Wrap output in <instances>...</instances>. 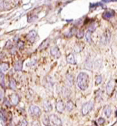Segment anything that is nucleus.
I'll list each match as a JSON object with an SVG mask.
<instances>
[{
  "label": "nucleus",
  "mask_w": 117,
  "mask_h": 126,
  "mask_svg": "<svg viewBox=\"0 0 117 126\" xmlns=\"http://www.w3.org/2000/svg\"><path fill=\"white\" fill-rule=\"evenodd\" d=\"M77 84L80 89L86 90L89 86V76L85 73H80L77 78Z\"/></svg>",
  "instance_id": "obj_1"
},
{
  "label": "nucleus",
  "mask_w": 117,
  "mask_h": 126,
  "mask_svg": "<svg viewBox=\"0 0 117 126\" xmlns=\"http://www.w3.org/2000/svg\"><path fill=\"white\" fill-rule=\"evenodd\" d=\"M94 107V103L93 101H89L86 104H84L82 107V110H81V112H82V114H83V116H86L87 114L93 109Z\"/></svg>",
  "instance_id": "obj_2"
},
{
  "label": "nucleus",
  "mask_w": 117,
  "mask_h": 126,
  "mask_svg": "<svg viewBox=\"0 0 117 126\" xmlns=\"http://www.w3.org/2000/svg\"><path fill=\"white\" fill-rule=\"evenodd\" d=\"M29 112L31 114V116H35V117L40 116L41 114V109L38 107L35 106V105H32V106H30V107L29 109Z\"/></svg>",
  "instance_id": "obj_3"
},
{
  "label": "nucleus",
  "mask_w": 117,
  "mask_h": 126,
  "mask_svg": "<svg viewBox=\"0 0 117 126\" xmlns=\"http://www.w3.org/2000/svg\"><path fill=\"white\" fill-rule=\"evenodd\" d=\"M50 119L51 121V122L55 125L56 126H62V120L58 118L56 115L55 114H51L50 115Z\"/></svg>",
  "instance_id": "obj_4"
},
{
  "label": "nucleus",
  "mask_w": 117,
  "mask_h": 126,
  "mask_svg": "<svg viewBox=\"0 0 117 126\" xmlns=\"http://www.w3.org/2000/svg\"><path fill=\"white\" fill-rule=\"evenodd\" d=\"M115 85H116V82H115L114 80L113 79L110 80L109 82L107 85V87H106V91H107V94L108 95H110L113 93L114 88H115Z\"/></svg>",
  "instance_id": "obj_5"
},
{
  "label": "nucleus",
  "mask_w": 117,
  "mask_h": 126,
  "mask_svg": "<svg viewBox=\"0 0 117 126\" xmlns=\"http://www.w3.org/2000/svg\"><path fill=\"white\" fill-rule=\"evenodd\" d=\"M110 32H109L108 30H106L105 32L103 34V36H101V42L103 45H106L110 42Z\"/></svg>",
  "instance_id": "obj_6"
},
{
  "label": "nucleus",
  "mask_w": 117,
  "mask_h": 126,
  "mask_svg": "<svg viewBox=\"0 0 117 126\" xmlns=\"http://www.w3.org/2000/svg\"><path fill=\"white\" fill-rule=\"evenodd\" d=\"M38 33L35 30H32L30 31L26 36V39L30 42H34L35 40L36 37H37Z\"/></svg>",
  "instance_id": "obj_7"
},
{
  "label": "nucleus",
  "mask_w": 117,
  "mask_h": 126,
  "mask_svg": "<svg viewBox=\"0 0 117 126\" xmlns=\"http://www.w3.org/2000/svg\"><path fill=\"white\" fill-rule=\"evenodd\" d=\"M65 109V105L63 103V101L58 100L56 104V110H57V112H58L59 113H62L64 112Z\"/></svg>",
  "instance_id": "obj_8"
},
{
  "label": "nucleus",
  "mask_w": 117,
  "mask_h": 126,
  "mask_svg": "<svg viewBox=\"0 0 117 126\" xmlns=\"http://www.w3.org/2000/svg\"><path fill=\"white\" fill-rule=\"evenodd\" d=\"M10 101L11 103V104L16 106L19 104V101H20V97L17 94H13L10 96Z\"/></svg>",
  "instance_id": "obj_9"
},
{
  "label": "nucleus",
  "mask_w": 117,
  "mask_h": 126,
  "mask_svg": "<svg viewBox=\"0 0 117 126\" xmlns=\"http://www.w3.org/2000/svg\"><path fill=\"white\" fill-rule=\"evenodd\" d=\"M43 107H44V110L45 112H50L52 110H53V107H52V104L49 101V100H45L43 104Z\"/></svg>",
  "instance_id": "obj_10"
},
{
  "label": "nucleus",
  "mask_w": 117,
  "mask_h": 126,
  "mask_svg": "<svg viewBox=\"0 0 117 126\" xmlns=\"http://www.w3.org/2000/svg\"><path fill=\"white\" fill-rule=\"evenodd\" d=\"M50 54L52 56H53L54 58H58L60 57V51H59V49H58V47L55 46V47H53L50 50Z\"/></svg>",
  "instance_id": "obj_11"
},
{
  "label": "nucleus",
  "mask_w": 117,
  "mask_h": 126,
  "mask_svg": "<svg viewBox=\"0 0 117 126\" xmlns=\"http://www.w3.org/2000/svg\"><path fill=\"white\" fill-rule=\"evenodd\" d=\"M115 15V12L113 11V10H108V11H104V14H103V17L104 19H110L113 17H114Z\"/></svg>",
  "instance_id": "obj_12"
},
{
  "label": "nucleus",
  "mask_w": 117,
  "mask_h": 126,
  "mask_svg": "<svg viewBox=\"0 0 117 126\" xmlns=\"http://www.w3.org/2000/svg\"><path fill=\"white\" fill-rule=\"evenodd\" d=\"M66 61L68 63H71V64H75L76 63V59H75V57L73 54H69L67 56Z\"/></svg>",
  "instance_id": "obj_13"
},
{
  "label": "nucleus",
  "mask_w": 117,
  "mask_h": 126,
  "mask_svg": "<svg viewBox=\"0 0 117 126\" xmlns=\"http://www.w3.org/2000/svg\"><path fill=\"white\" fill-rule=\"evenodd\" d=\"M14 67L15 71H21L23 69V61H17L14 63Z\"/></svg>",
  "instance_id": "obj_14"
},
{
  "label": "nucleus",
  "mask_w": 117,
  "mask_h": 126,
  "mask_svg": "<svg viewBox=\"0 0 117 126\" xmlns=\"http://www.w3.org/2000/svg\"><path fill=\"white\" fill-rule=\"evenodd\" d=\"M104 112L105 114V116H106L107 118H109L111 116V113H112L111 107L110 106H105V107L104 109Z\"/></svg>",
  "instance_id": "obj_15"
},
{
  "label": "nucleus",
  "mask_w": 117,
  "mask_h": 126,
  "mask_svg": "<svg viewBox=\"0 0 117 126\" xmlns=\"http://www.w3.org/2000/svg\"><path fill=\"white\" fill-rule=\"evenodd\" d=\"M74 107V103L71 101V100H68L67 103H66V105H65V108L66 110L68 111V112H71Z\"/></svg>",
  "instance_id": "obj_16"
},
{
  "label": "nucleus",
  "mask_w": 117,
  "mask_h": 126,
  "mask_svg": "<svg viewBox=\"0 0 117 126\" xmlns=\"http://www.w3.org/2000/svg\"><path fill=\"white\" fill-rule=\"evenodd\" d=\"M9 87L12 90H16L17 88V85H16V82L14 79H10L9 80Z\"/></svg>",
  "instance_id": "obj_17"
},
{
  "label": "nucleus",
  "mask_w": 117,
  "mask_h": 126,
  "mask_svg": "<svg viewBox=\"0 0 117 126\" xmlns=\"http://www.w3.org/2000/svg\"><path fill=\"white\" fill-rule=\"evenodd\" d=\"M50 122L51 121H50L49 116H44L42 119V122H43L44 125H45V126H51Z\"/></svg>",
  "instance_id": "obj_18"
},
{
  "label": "nucleus",
  "mask_w": 117,
  "mask_h": 126,
  "mask_svg": "<svg viewBox=\"0 0 117 126\" xmlns=\"http://www.w3.org/2000/svg\"><path fill=\"white\" fill-rule=\"evenodd\" d=\"M66 79H67V82L69 84L70 86H71L74 83V78H73V76L71 74H68L66 76Z\"/></svg>",
  "instance_id": "obj_19"
},
{
  "label": "nucleus",
  "mask_w": 117,
  "mask_h": 126,
  "mask_svg": "<svg viewBox=\"0 0 117 126\" xmlns=\"http://www.w3.org/2000/svg\"><path fill=\"white\" fill-rule=\"evenodd\" d=\"M9 68V65L8 63H1V72L4 73L6 72Z\"/></svg>",
  "instance_id": "obj_20"
},
{
  "label": "nucleus",
  "mask_w": 117,
  "mask_h": 126,
  "mask_svg": "<svg viewBox=\"0 0 117 126\" xmlns=\"http://www.w3.org/2000/svg\"><path fill=\"white\" fill-rule=\"evenodd\" d=\"M49 39H47L44 42H42L41 44V45L39 46V49L40 50H41V49H43V48H46L48 46V45H49Z\"/></svg>",
  "instance_id": "obj_21"
},
{
  "label": "nucleus",
  "mask_w": 117,
  "mask_h": 126,
  "mask_svg": "<svg viewBox=\"0 0 117 126\" xmlns=\"http://www.w3.org/2000/svg\"><path fill=\"white\" fill-rule=\"evenodd\" d=\"M85 37H86V40L88 42H92V32L90 31H87L85 35Z\"/></svg>",
  "instance_id": "obj_22"
},
{
  "label": "nucleus",
  "mask_w": 117,
  "mask_h": 126,
  "mask_svg": "<svg viewBox=\"0 0 117 126\" xmlns=\"http://www.w3.org/2000/svg\"><path fill=\"white\" fill-rule=\"evenodd\" d=\"M103 80V78H102V76L101 75H98L97 77H96V85H100L102 82Z\"/></svg>",
  "instance_id": "obj_23"
},
{
  "label": "nucleus",
  "mask_w": 117,
  "mask_h": 126,
  "mask_svg": "<svg viewBox=\"0 0 117 126\" xmlns=\"http://www.w3.org/2000/svg\"><path fill=\"white\" fill-rule=\"evenodd\" d=\"M0 77H1V85H2V87H4L5 86V82H4L5 75L2 72H1V73H0Z\"/></svg>",
  "instance_id": "obj_24"
},
{
  "label": "nucleus",
  "mask_w": 117,
  "mask_h": 126,
  "mask_svg": "<svg viewBox=\"0 0 117 126\" xmlns=\"http://www.w3.org/2000/svg\"><path fill=\"white\" fill-rule=\"evenodd\" d=\"M1 120H2V122L6 121V114L3 110H1Z\"/></svg>",
  "instance_id": "obj_25"
},
{
  "label": "nucleus",
  "mask_w": 117,
  "mask_h": 126,
  "mask_svg": "<svg viewBox=\"0 0 117 126\" xmlns=\"http://www.w3.org/2000/svg\"><path fill=\"white\" fill-rule=\"evenodd\" d=\"M83 36H85V35H84V32H83V31H79V32L77 33V37L78 39L83 38Z\"/></svg>",
  "instance_id": "obj_26"
},
{
  "label": "nucleus",
  "mask_w": 117,
  "mask_h": 126,
  "mask_svg": "<svg viewBox=\"0 0 117 126\" xmlns=\"http://www.w3.org/2000/svg\"><path fill=\"white\" fill-rule=\"evenodd\" d=\"M97 122H98V124L99 125H104V122H105V119H104V118H99L98 119V121H97Z\"/></svg>",
  "instance_id": "obj_27"
},
{
  "label": "nucleus",
  "mask_w": 117,
  "mask_h": 126,
  "mask_svg": "<svg viewBox=\"0 0 117 126\" xmlns=\"http://www.w3.org/2000/svg\"><path fill=\"white\" fill-rule=\"evenodd\" d=\"M32 126H41V124H40L39 121H38V120H34L32 122Z\"/></svg>",
  "instance_id": "obj_28"
},
{
  "label": "nucleus",
  "mask_w": 117,
  "mask_h": 126,
  "mask_svg": "<svg viewBox=\"0 0 117 126\" xmlns=\"http://www.w3.org/2000/svg\"><path fill=\"white\" fill-rule=\"evenodd\" d=\"M27 125H28V122L26 119H23L20 125V126H27Z\"/></svg>",
  "instance_id": "obj_29"
},
{
  "label": "nucleus",
  "mask_w": 117,
  "mask_h": 126,
  "mask_svg": "<svg viewBox=\"0 0 117 126\" xmlns=\"http://www.w3.org/2000/svg\"><path fill=\"white\" fill-rule=\"evenodd\" d=\"M3 95H4V91H3V90L1 89V101L3 100V97H4Z\"/></svg>",
  "instance_id": "obj_30"
},
{
  "label": "nucleus",
  "mask_w": 117,
  "mask_h": 126,
  "mask_svg": "<svg viewBox=\"0 0 117 126\" xmlns=\"http://www.w3.org/2000/svg\"><path fill=\"white\" fill-rule=\"evenodd\" d=\"M18 46H19V48H23V43L22 42H20V43H19V45H18Z\"/></svg>",
  "instance_id": "obj_31"
},
{
  "label": "nucleus",
  "mask_w": 117,
  "mask_h": 126,
  "mask_svg": "<svg viewBox=\"0 0 117 126\" xmlns=\"http://www.w3.org/2000/svg\"><path fill=\"white\" fill-rule=\"evenodd\" d=\"M116 116H117V110H116Z\"/></svg>",
  "instance_id": "obj_32"
},
{
  "label": "nucleus",
  "mask_w": 117,
  "mask_h": 126,
  "mask_svg": "<svg viewBox=\"0 0 117 126\" xmlns=\"http://www.w3.org/2000/svg\"><path fill=\"white\" fill-rule=\"evenodd\" d=\"M116 97H117V94H116Z\"/></svg>",
  "instance_id": "obj_33"
}]
</instances>
